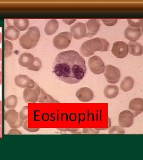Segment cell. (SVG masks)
I'll return each instance as SVG.
<instances>
[{"label": "cell", "mask_w": 143, "mask_h": 160, "mask_svg": "<svg viewBox=\"0 0 143 160\" xmlns=\"http://www.w3.org/2000/svg\"><path fill=\"white\" fill-rule=\"evenodd\" d=\"M16 85L20 88H32L35 87V82L26 75H17L14 78Z\"/></svg>", "instance_id": "7c38bea8"}, {"label": "cell", "mask_w": 143, "mask_h": 160, "mask_svg": "<svg viewBox=\"0 0 143 160\" xmlns=\"http://www.w3.org/2000/svg\"><path fill=\"white\" fill-rule=\"evenodd\" d=\"M104 77L109 83L116 84L120 80V69L113 65H107L104 71Z\"/></svg>", "instance_id": "ba28073f"}, {"label": "cell", "mask_w": 143, "mask_h": 160, "mask_svg": "<svg viewBox=\"0 0 143 160\" xmlns=\"http://www.w3.org/2000/svg\"><path fill=\"white\" fill-rule=\"evenodd\" d=\"M141 32H142V33H143V26H142V29H141Z\"/></svg>", "instance_id": "60d3db41"}, {"label": "cell", "mask_w": 143, "mask_h": 160, "mask_svg": "<svg viewBox=\"0 0 143 160\" xmlns=\"http://www.w3.org/2000/svg\"><path fill=\"white\" fill-rule=\"evenodd\" d=\"M128 51L134 56H141L143 54V46L137 42H130L128 44Z\"/></svg>", "instance_id": "ac0fdd59"}, {"label": "cell", "mask_w": 143, "mask_h": 160, "mask_svg": "<svg viewBox=\"0 0 143 160\" xmlns=\"http://www.w3.org/2000/svg\"><path fill=\"white\" fill-rule=\"evenodd\" d=\"M76 96L82 102H88L94 98V94L90 88L88 87H83L76 92Z\"/></svg>", "instance_id": "5bb4252c"}, {"label": "cell", "mask_w": 143, "mask_h": 160, "mask_svg": "<svg viewBox=\"0 0 143 160\" xmlns=\"http://www.w3.org/2000/svg\"><path fill=\"white\" fill-rule=\"evenodd\" d=\"M23 128L24 129L26 130L27 131L30 132H38L40 130V128H29L28 127V120H26L25 122H23Z\"/></svg>", "instance_id": "4dcf8cb0"}, {"label": "cell", "mask_w": 143, "mask_h": 160, "mask_svg": "<svg viewBox=\"0 0 143 160\" xmlns=\"http://www.w3.org/2000/svg\"><path fill=\"white\" fill-rule=\"evenodd\" d=\"M14 27L20 31H24L28 29L29 26V20L26 18L14 19L13 20Z\"/></svg>", "instance_id": "603a6c76"}, {"label": "cell", "mask_w": 143, "mask_h": 160, "mask_svg": "<svg viewBox=\"0 0 143 160\" xmlns=\"http://www.w3.org/2000/svg\"><path fill=\"white\" fill-rule=\"evenodd\" d=\"M1 42H2V34L0 32V43H1Z\"/></svg>", "instance_id": "ab89813d"}, {"label": "cell", "mask_w": 143, "mask_h": 160, "mask_svg": "<svg viewBox=\"0 0 143 160\" xmlns=\"http://www.w3.org/2000/svg\"><path fill=\"white\" fill-rule=\"evenodd\" d=\"M2 61V49L0 48V61Z\"/></svg>", "instance_id": "8d00e7d4"}, {"label": "cell", "mask_w": 143, "mask_h": 160, "mask_svg": "<svg viewBox=\"0 0 143 160\" xmlns=\"http://www.w3.org/2000/svg\"><path fill=\"white\" fill-rule=\"evenodd\" d=\"M42 65V63L40 59L38 57H35L34 63H32L30 67H28V69L29 70H31L34 71H38L41 68Z\"/></svg>", "instance_id": "d4e9b609"}, {"label": "cell", "mask_w": 143, "mask_h": 160, "mask_svg": "<svg viewBox=\"0 0 143 160\" xmlns=\"http://www.w3.org/2000/svg\"><path fill=\"white\" fill-rule=\"evenodd\" d=\"M72 35L69 32H63L56 35L53 39L54 46L57 49H64L70 45Z\"/></svg>", "instance_id": "277c9868"}, {"label": "cell", "mask_w": 143, "mask_h": 160, "mask_svg": "<svg viewBox=\"0 0 143 160\" xmlns=\"http://www.w3.org/2000/svg\"><path fill=\"white\" fill-rule=\"evenodd\" d=\"M13 52V45L12 43L8 40L4 41V57L5 58L9 57L11 56Z\"/></svg>", "instance_id": "4316f807"}, {"label": "cell", "mask_w": 143, "mask_h": 160, "mask_svg": "<svg viewBox=\"0 0 143 160\" xmlns=\"http://www.w3.org/2000/svg\"><path fill=\"white\" fill-rule=\"evenodd\" d=\"M53 72L64 82L70 84L78 83L86 72L85 61L74 50L62 52L55 59Z\"/></svg>", "instance_id": "6da1fadb"}, {"label": "cell", "mask_w": 143, "mask_h": 160, "mask_svg": "<svg viewBox=\"0 0 143 160\" xmlns=\"http://www.w3.org/2000/svg\"><path fill=\"white\" fill-rule=\"evenodd\" d=\"M88 67L92 73L97 75L103 74L106 68L103 60L97 55L92 56L89 59Z\"/></svg>", "instance_id": "52a82bcc"}, {"label": "cell", "mask_w": 143, "mask_h": 160, "mask_svg": "<svg viewBox=\"0 0 143 160\" xmlns=\"http://www.w3.org/2000/svg\"><path fill=\"white\" fill-rule=\"evenodd\" d=\"M124 35L128 40L131 42H135L141 36L142 32L140 28H135L129 26L125 29Z\"/></svg>", "instance_id": "9a60e30c"}, {"label": "cell", "mask_w": 143, "mask_h": 160, "mask_svg": "<svg viewBox=\"0 0 143 160\" xmlns=\"http://www.w3.org/2000/svg\"><path fill=\"white\" fill-rule=\"evenodd\" d=\"M129 109L131 110L134 116L143 112V99L141 98H135L131 100L129 104Z\"/></svg>", "instance_id": "2e32d148"}, {"label": "cell", "mask_w": 143, "mask_h": 160, "mask_svg": "<svg viewBox=\"0 0 143 160\" xmlns=\"http://www.w3.org/2000/svg\"><path fill=\"white\" fill-rule=\"evenodd\" d=\"M99 129H94V128H84L83 129V133L85 134H98L99 133Z\"/></svg>", "instance_id": "1f68e13d"}, {"label": "cell", "mask_w": 143, "mask_h": 160, "mask_svg": "<svg viewBox=\"0 0 143 160\" xmlns=\"http://www.w3.org/2000/svg\"><path fill=\"white\" fill-rule=\"evenodd\" d=\"M86 38H91L97 33L99 29L100 28V20L98 19H90L86 23Z\"/></svg>", "instance_id": "4fadbf2b"}, {"label": "cell", "mask_w": 143, "mask_h": 160, "mask_svg": "<svg viewBox=\"0 0 143 160\" xmlns=\"http://www.w3.org/2000/svg\"><path fill=\"white\" fill-rule=\"evenodd\" d=\"M41 90V88L36 82L34 88H25L23 92V100L25 102L29 103L37 102L40 96Z\"/></svg>", "instance_id": "5b68a950"}, {"label": "cell", "mask_w": 143, "mask_h": 160, "mask_svg": "<svg viewBox=\"0 0 143 160\" xmlns=\"http://www.w3.org/2000/svg\"><path fill=\"white\" fill-rule=\"evenodd\" d=\"M29 109L28 106L23 107L19 113V118L22 120H26L28 118Z\"/></svg>", "instance_id": "f1b7e54d"}, {"label": "cell", "mask_w": 143, "mask_h": 160, "mask_svg": "<svg viewBox=\"0 0 143 160\" xmlns=\"http://www.w3.org/2000/svg\"><path fill=\"white\" fill-rule=\"evenodd\" d=\"M59 23L56 19H52L46 23L44 32L47 35L50 36L54 34L58 29Z\"/></svg>", "instance_id": "ffe728a7"}, {"label": "cell", "mask_w": 143, "mask_h": 160, "mask_svg": "<svg viewBox=\"0 0 143 160\" xmlns=\"http://www.w3.org/2000/svg\"><path fill=\"white\" fill-rule=\"evenodd\" d=\"M2 137V128L0 126V138Z\"/></svg>", "instance_id": "f35d334b"}, {"label": "cell", "mask_w": 143, "mask_h": 160, "mask_svg": "<svg viewBox=\"0 0 143 160\" xmlns=\"http://www.w3.org/2000/svg\"><path fill=\"white\" fill-rule=\"evenodd\" d=\"M117 18H103L102 21L103 22L104 24L107 26H113L115 25L118 22Z\"/></svg>", "instance_id": "f546056e"}, {"label": "cell", "mask_w": 143, "mask_h": 160, "mask_svg": "<svg viewBox=\"0 0 143 160\" xmlns=\"http://www.w3.org/2000/svg\"><path fill=\"white\" fill-rule=\"evenodd\" d=\"M5 120L13 129H17L23 125V120L20 119L19 114L14 109H10L5 113Z\"/></svg>", "instance_id": "8992f818"}, {"label": "cell", "mask_w": 143, "mask_h": 160, "mask_svg": "<svg viewBox=\"0 0 143 160\" xmlns=\"http://www.w3.org/2000/svg\"><path fill=\"white\" fill-rule=\"evenodd\" d=\"M2 111V102L0 101V113H1Z\"/></svg>", "instance_id": "74e56055"}, {"label": "cell", "mask_w": 143, "mask_h": 160, "mask_svg": "<svg viewBox=\"0 0 143 160\" xmlns=\"http://www.w3.org/2000/svg\"><path fill=\"white\" fill-rule=\"evenodd\" d=\"M119 89L114 84H109L106 86L104 90V96L109 99H113L119 94Z\"/></svg>", "instance_id": "44dd1931"}, {"label": "cell", "mask_w": 143, "mask_h": 160, "mask_svg": "<svg viewBox=\"0 0 143 160\" xmlns=\"http://www.w3.org/2000/svg\"><path fill=\"white\" fill-rule=\"evenodd\" d=\"M17 104V98L14 95H10L5 98V107L7 109H14Z\"/></svg>", "instance_id": "cb8c5ba5"}, {"label": "cell", "mask_w": 143, "mask_h": 160, "mask_svg": "<svg viewBox=\"0 0 143 160\" xmlns=\"http://www.w3.org/2000/svg\"><path fill=\"white\" fill-rule=\"evenodd\" d=\"M134 118L135 116L131 111L129 110H124L119 115L118 123L123 128H129L134 123Z\"/></svg>", "instance_id": "30bf717a"}, {"label": "cell", "mask_w": 143, "mask_h": 160, "mask_svg": "<svg viewBox=\"0 0 143 160\" xmlns=\"http://www.w3.org/2000/svg\"><path fill=\"white\" fill-rule=\"evenodd\" d=\"M70 34L77 40L85 38L86 34V28L85 23L78 22L70 27Z\"/></svg>", "instance_id": "8fae6325"}, {"label": "cell", "mask_w": 143, "mask_h": 160, "mask_svg": "<svg viewBox=\"0 0 143 160\" xmlns=\"http://www.w3.org/2000/svg\"><path fill=\"white\" fill-rule=\"evenodd\" d=\"M109 48V43L107 40L97 38L84 42L80 46V51L84 57H89L96 52L107 51Z\"/></svg>", "instance_id": "7a4b0ae2"}, {"label": "cell", "mask_w": 143, "mask_h": 160, "mask_svg": "<svg viewBox=\"0 0 143 160\" xmlns=\"http://www.w3.org/2000/svg\"><path fill=\"white\" fill-rule=\"evenodd\" d=\"M40 39V31L37 26H31L26 33L19 39L20 46L23 49H30L35 48Z\"/></svg>", "instance_id": "3957f363"}, {"label": "cell", "mask_w": 143, "mask_h": 160, "mask_svg": "<svg viewBox=\"0 0 143 160\" xmlns=\"http://www.w3.org/2000/svg\"><path fill=\"white\" fill-rule=\"evenodd\" d=\"M127 22L132 28H140L143 26V19H128Z\"/></svg>", "instance_id": "484cf974"}, {"label": "cell", "mask_w": 143, "mask_h": 160, "mask_svg": "<svg viewBox=\"0 0 143 160\" xmlns=\"http://www.w3.org/2000/svg\"><path fill=\"white\" fill-rule=\"evenodd\" d=\"M34 58L30 53H23L19 58V63L23 67L28 68L34 63Z\"/></svg>", "instance_id": "e0dca14e"}, {"label": "cell", "mask_w": 143, "mask_h": 160, "mask_svg": "<svg viewBox=\"0 0 143 160\" xmlns=\"http://www.w3.org/2000/svg\"><path fill=\"white\" fill-rule=\"evenodd\" d=\"M9 134H22V133L16 130V129H14L10 130V131L8 132V135H9Z\"/></svg>", "instance_id": "836d02e7"}, {"label": "cell", "mask_w": 143, "mask_h": 160, "mask_svg": "<svg viewBox=\"0 0 143 160\" xmlns=\"http://www.w3.org/2000/svg\"><path fill=\"white\" fill-rule=\"evenodd\" d=\"M20 32L18 29H16L14 26H8L5 29V38L6 39L10 40H15L19 37Z\"/></svg>", "instance_id": "d6986e66"}, {"label": "cell", "mask_w": 143, "mask_h": 160, "mask_svg": "<svg viewBox=\"0 0 143 160\" xmlns=\"http://www.w3.org/2000/svg\"><path fill=\"white\" fill-rule=\"evenodd\" d=\"M108 133L109 134H124L125 130L119 126H112L109 129Z\"/></svg>", "instance_id": "83f0119b"}, {"label": "cell", "mask_w": 143, "mask_h": 160, "mask_svg": "<svg viewBox=\"0 0 143 160\" xmlns=\"http://www.w3.org/2000/svg\"><path fill=\"white\" fill-rule=\"evenodd\" d=\"M2 84V72L0 71V85Z\"/></svg>", "instance_id": "e575fe53"}, {"label": "cell", "mask_w": 143, "mask_h": 160, "mask_svg": "<svg viewBox=\"0 0 143 160\" xmlns=\"http://www.w3.org/2000/svg\"><path fill=\"white\" fill-rule=\"evenodd\" d=\"M134 86V80L131 77H126L120 84V89L124 92L131 90Z\"/></svg>", "instance_id": "7402d4cb"}, {"label": "cell", "mask_w": 143, "mask_h": 160, "mask_svg": "<svg viewBox=\"0 0 143 160\" xmlns=\"http://www.w3.org/2000/svg\"><path fill=\"white\" fill-rule=\"evenodd\" d=\"M112 52L115 57L124 58L129 53L128 45L123 41L115 42L112 46Z\"/></svg>", "instance_id": "9c48e42d"}, {"label": "cell", "mask_w": 143, "mask_h": 160, "mask_svg": "<svg viewBox=\"0 0 143 160\" xmlns=\"http://www.w3.org/2000/svg\"><path fill=\"white\" fill-rule=\"evenodd\" d=\"M2 125V113H0V126Z\"/></svg>", "instance_id": "d590c367"}, {"label": "cell", "mask_w": 143, "mask_h": 160, "mask_svg": "<svg viewBox=\"0 0 143 160\" xmlns=\"http://www.w3.org/2000/svg\"><path fill=\"white\" fill-rule=\"evenodd\" d=\"M76 21L75 18H72V19H62V22L66 24L70 25L72 23H74Z\"/></svg>", "instance_id": "d6a6232c"}]
</instances>
